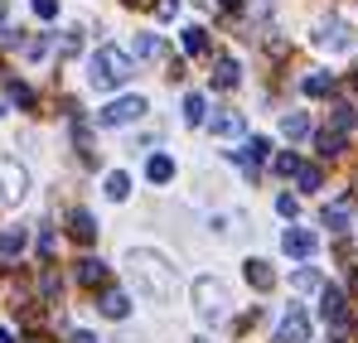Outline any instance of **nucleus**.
<instances>
[{
    "label": "nucleus",
    "instance_id": "33",
    "mask_svg": "<svg viewBox=\"0 0 358 343\" xmlns=\"http://www.w3.org/2000/svg\"><path fill=\"white\" fill-rule=\"evenodd\" d=\"M54 247H59V242H54V232L39 228V256H54Z\"/></svg>",
    "mask_w": 358,
    "mask_h": 343
},
{
    "label": "nucleus",
    "instance_id": "7",
    "mask_svg": "<svg viewBox=\"0 0 358 343\" xmlns=\"http://www.w3.org/2000/svg\"><path fill=\"white\" fill-rule=\"evenodd\" d=\"M276 343H310V314L291 309L281 324H276Z\"/></svg>",
    "mask_w": 358,
    "mask_h": 343
},
{
    "label": "nucleus",
    "instance_id": "11",
    "mask_svg": "<svg viewBox=\"0 0 358 343\" xmlns=\"http://www.w3.org/2000/svg\"><path fill=\"white\" fill-rule=\"evenodd\" d=\"M300 92H305V97H329V92H334V73H324V68L305 73V78H300Z\"/></svg>",
    "mask_w": 358,
    "mask_h": 343
},
{
    "label": "nucleus",
    "instance_id": "28",
    "mask_svg": "<svg viewBox=\"0 0 358 343\" xmlns=\"http://www.w3.org/2000/svg\"><path fill=\"white\" fill-rule=\"evenodd\" d=\"M300 189H320V184H324V170H320V165H300Z\"/></svg>",
    "mask_w": 358,
    "mask_h": 343
},
{
    "label": "nucleus",
    "instance_id": "39",
    "mask_svg": "<svg viewBox=\"0 0 358 343\" xmlns=\"http://www.w3.org/2000/svg\"><path fill=\"white\" fill-rule=\"evenodd\" d=\"M0 24H5V0H0Z\"/></svg>",
    "mask_w": 358,
    "mask_h": 343
},
{
    "label": "nucleus",
    "instance_id": "18",
    "mask_svg": "<svg viewBox=\"0 0 358 343\" xmlns=\"http://www.w3.org/2000/svg\"><path fill=\"white\" fill-rule=\"evenodd\" d=\"M145 179H150V184H170V179H175V160H170V155H150V160H145Z\"/></svg>",
    "mask_w": 358,
    "mask_h": 343
},
{
    "label": "nucleus",
    "instance_id": "40",
    "mask_svg": "<svg viewBox=\"0 0 358 343\" xmlns=\"http://www.w3.org/2000/svg\"><path fill=\"white\" fill-rule=\"evenodd\" d=\"M126 5H145V0H126Z\"/></svg>",
    "mask_w": 358,
    "mask_h": 343
},
{
    "label": "nucleus",
    "instance_id": "21",
    "mask_svg": "<svg viewBox=\"0 0 358 343\" xmlns=\"http://www.w3.org/2000/svg\"><path fill=\"white\" fill-rule=\"evenodd\" d=\"M238 78H242V68L233 63V58H218V63H213V87L228 92V87H238Z\"/></svg>",
    "mask_w": 358,
    "mask_h": 343
},
{
    "label": "nucleus",
    "instance_id": "17",
    "mask_svg": "<svg viewBox=\"0 0 358 343\" xmlns=\"http://www.w3.org/2000/svg\"><path fill=\"white\" fill-rule=\"evenodd\" d=\"M24 242H29V232H24V228H5V232H0V256L15 261V256L24 251Z\"/></svg>",
    "mask_w": 358,
    "mask_h": 343
},
{
    "label": "nucleus",
    "instance_id": "24",
    "mask_svg": "<svg viewBox=\"0 0 358 343\" xmlns=\"http://www.w3.org/2000/svg\"><path fill=\"white\" fill-rule=\"evenodd\" d=\"M184 121H189V126H203V121H208V107H203V97H199V92H189V97H184Z\"/></svg>",
    "mask_w": 358,
    "mask_h": 343
},
{
    "label": "nucleus",
    "instance_id": "31",
    "mask_svg": "<svg viewBox=\"0 0 358 343\" xmlns=\"http://www.w3.org/2000/svg\"><path fill=\"white\" fill-rule=\"evenodd\" d=\"M5 92H10V97H15L20 107H29V102H34V92H29L24 82H5Z\"/></svg>",
    "mask_w": 358,
    "mask_h": 343
},
{
    "label": "nucleus",
    "instance_id": "4",
    "mask_svg": "<svg viewBox=\"0 0 358 343\" xmlns=\"http://www.w3.org/2000/svg\"><path fill=\"white\" fill-rule=\"evenodd\" d=\"M194 300H199V314L203 319H223V305H228V290L218 286V281H194Z\"/></svg>",
    "mask_w": 358,
    "mask_h": 343
},
{
    "label": "nucleus",
    "instance_id": "37",
    "mask_svg": "<svg viewBox=\"0 0 358 343\" xmlns=\"http://www.w3.org/2000/svg\"><path fill=\"white\" fill-rule=\"evenodd\" d=\"M0 343H15V334H10V329H0Z\"/></svg>",
    "mask_w": 358,
    "mask_h": 343
},
{
    "label": "nucleus",
    "instance_id": "13",
    "mask_svg": "<svg viewBox=\"0 0 358 343\" xmlns=\"http://www.w3.org/2000/svg\"><path fill=\"white\" fill-rule=\"evenodd\" d=\"M242 276H247V286H252V290H271V286H276V271H271V266H266L262 256H252Z\"/></svg>",
    "mask_w": 358,
    "mask_h": 343
},
{
    "label": "nucleus",
    "instance_id": "3",
    "mask_svg": "<svg viewBox=\"0 0 358 343\" xmlns=\"http://www.w3.org/2000/svg\"><path fill=\"white\" fill-rule=\"evenodd\" d=\"M310 39H315L324 54H349V49H354V29H349L344 20H320Z\"/></svg>",
    "mask_w": 358,
    "mask_h": 343
},
{
    "label": "nucleus",
    "instance_id": "14",
    "mask_svg": "<svg viewBox=\"0 0 358 343\" xmlns=\"http://www.w3.org/2000/svg\"><path fill=\"white\" fill-rule=\"evenodd\" d=\"M68 232H73L78 242H92V237H97V218H92L87 208H73V213H68Z\"/></svg>",
    "mask_w": 358,
    "mask_h": 343
},
{
    "label": "nucleus",
    "instance_id": "22",
    "mask_svg": "<svg viewBox=\"0 0 358 343\" xmlns=\"http://www.w3.org/2000/svg\"><path fill=\"white\" fill-rule=\"evenodd\" d=\"M281 136H286V140H305V136H310V116L305 112H286L281 116Z\"/></svg>",
    "mask_w": 358,
    "mask_h": 343
},
{
    "label": "nucleus",
    "instance_id": "6",
    "mask_svg": "<svg viewBox=\"0 0 358 343\" xmlns=\"http://www.w3.org/2000/svg\"><path fill=\"white\" fill-rule=\"evenodd\" d=\"M281 247H286V256H296V261H310L315 251H320V237L310 228H291L286 237H281Z\"/></svg>",
    "mask_w": 358,
    "mask_h": 343
},
{
    "label": "nucleus",
    "instance_id": "10",
    "mask_svg": "<svg viewBox=\"0 0 358 343\" xmlns=\"http://www.w3.org/2000/svg\"><path fill=\"white\" fill-rule=\"evenodd\" d=\"M349 218H354V208H349V198H334L324 213H320V223L329 232H349Z\"/></svg>",
    "mask_w": 358,
    "mask_h": 343
},
{
    "label": "nucleus",
    "instance_id": "15",
    "mask_svg": "<svg viewBox=\"0 0 358 343\" xmlns=\"http://www.w3.org/2000/svg\"><path fill=\"white\" fill-rule=\"evenodd\" d=\"M97 309H102L107 319H126V314H131V300H126L121 290H102V295H97Z\"/></svg>",
    "mask_w": 358,
    "mask_h": 343
},
{
    "label": "nucleus",
    "instance_id": "19",
    "mask_svg": "<svg viewBox=\"0 0 358 343\" xmlns=\"http://www.w3.org/2000/svg\"><path fill=\"white\" fill-rule=\"evenodd\" d=\"M315 145H320V155H324V160H334V155H344V131H339V126H329V131H320V136H315Z\"/></svg>",
    "mask_w": 358,
    "mask_h": 343
},
{
    "label": "nucleus",
    "instance_id": "23",
    "mask_svg": "<svg viewBox=\"0 0 358 343\" xmlns=\"http://www.w3.org/2000/svg\"><path fill=\"white\" fill-rule=\"evenodd\" d=\"M184 54H208V29L203 24H189L184 29Z\"/></svg>",
    "mask_w": 358,
    "mask_h": 343
},
{
    "label": "nucleus",
    "instance_id": "27",
    "mask_svg": "<svg viewBox=\"0 0 358 343\" xmlns=\"http://www.w3.org/2000/svg\"><path fill=\"white\" fill-rule=\"evenodd\" d=\"M291 286H296L300 295H305V290H320V271H315V266H305V271H296V276H291Z\"/></svg>",
    "mask_w": 358,
    "mask_h": 343
},
{
    "label": "nucleus",
    "instance_id": "9",
    "mask_svg": "<svg viewBox=\"0 0 358 343\" xmlns=\"http://www.w3.org/2000/svg\"><path fill=\"white\" fill-rule=\"evenodd\" d=\"M266 155H271V145H266V140H262V136H252V140H247V145H242V150H233V160H238L242 170H257V165H262V160H266Z\"/></svg>",
    "mask_w": 358,
    "mask_h": 343
},
{
    "label": "nucleus",
    "instance_id": "1",
    "mask_svg": "<svg viewBox=\"0 0 358 343\" xmlns=\"http://www.w3.org/2000/svg\"><path fill=\"white\" fill-rule=\"evenodd\" d=\"M126 261H131L136 286L145 290L150 300H175V286H179V281H175V271H170L160 256H150V251H131Z\"/></svg>",
    "mask_w": 358,
    "mask_h": 343
},
{
    "label": "nucleus",
    "instance_id": "32",
    "mask_svg": "<svg viewBox=\"0 0 358 343\" xmlns=\"http://www.w3.org/2000/svg\"><path fill=\"white\" fill-rule=\"evenodd\" d=\"M34 15H39V20H54V15H59V0H34Z\"/></svg>",
    "mask_w": 358,
    "mask_h": 343
},
{
    "label": "nucleus",
    "instance_id": "5",
    "mask_svg": "<svg viewBox=\"0 0 358 343\" xmlns=\"http://www.w3.org/2000/svg\"><path fill=\"white\" fill-rule=\"evenodd\" d=\"M145 116V97H121L112 107H102L97 112V126H131V121H141Z\"/></svg>",
    "mask_w": 358,
    "mask_h": 343
},
{
    "label": "nucleus",
    "instance_id": "25",
    "mask_svg": "<svg viewBox=\"0 0 358 343\" xmlns=\"http://www.w3.org/2000/svg\"><path fill=\"white\" fill-rule=\"evenodd\" d=\"M107 198H112V203H126V198H131V179H126V174H107Z\"/></svg>",
    "mask_w": 358,
    "mask_h": 343
},
{
    "label": "nucleus",
    "instance_id": "16",
    "mask_svg": "<svg viewBox=\"0 0 358 343\" xmlns=\"http://www.w3.org/2000/svg\"><path fill=\"white\" fill-rule=\"evenodd\" d=\"M320 314H324V324H344V290H324V300H320Z\"/></svg>",
    "mask_w": 358,
    "mask_h": 343
},
{
    "label": "nucleus",
    "instance_id": "12",
    "mask_svg": "<svg viewBox=\"0 0 358 343\" xmlns=\"http://www.w3.org/2000/svg\"><path fill=\"white\" fill-rule=\"evenodd\" d=\"M78 281L92 286V290H107V266H102L97 256H83V261H78Z\"/></svg>",
    "mask_w": 358,
    "mask_h": 343
},
{
    "label": "nucleus",
    "instance_id": "8",
    "mask_svg": "<svg viewBox=\"0 0 358 343\" xmlns=\"http://www.w3.org/2000/svg\"><path fill=\"white\" fill-rule=\"evenodd\" d=\"M0 184H5V203H20L24 189H29V174L20 170L15 160H0Z\"/></svg>",
    "mask_w": 358,
    "mask_h": 343
},
{
    "label": "nucleus",
    "instance_id": "38",
    "mask_svg": "<svg viewBox=\"0 0 358 343\" xmlns=\"http://www.w3.org/2000/svg\"><path fill=\"white\" fill-rule=\"evenodd\" d=\"M223 5H228V10H238V5H242V0H223Z\"/></svg>",
    "mask_w": 358,
    "mask_h": 343
},
{
    "label": "nucleus",
    "instance_id": "20",
    "mask_svg": "<svg viewBox=\"0 0 358 343\" xmlns=\"http://www.w3.org/2000/svg\"><path fill=\"white\" fill-rule=\"evenodd\" d=\"M208 131H213V136H223V140H228V136H242V116H238V112L208 116Z\"/></svg>",
    "mask_w": 358,
    "mask_h": 343
},
{
    "label": "nucleus",
    "instance_id": "34",
    "mask_svg": "<svg viewBox=\"0 0 358 343\" xmlns=\"http://www.w3.org/2000/svg\"><path fill=\"white\" fill-rule=\"evenodd\" d=\"M296 208H300V203L291 198V194H281V198H276V213H286V218H296Z\"/></svg>",
    "mask_w": 358,
    "mask_h": 343
},
{
    "label": "nucleus",
    "instance_id": "2",
    "mask_svg": "<svg viewBox=\"0 0 358 343\" xmlns=\"http://www.w3.org/2000/svg\"><path fill=\"white\" fill-rule=\"evenodd\" d=\"M131 78V54H121L117 44H107V49H97L92 54V73H87V82L92 87H117V82H126Z\"/></svg>",
    "mask_w": 358,
    "mask_h": 343
},
{
    "label": "nucleus",
    "instance_id": "29",
    "mask_svg": "<svg viewBox=\"0 0 358 343\" xmlns=\"http://www.w3.org/2000/svg\"><path fill=\"white\" fill-rule=\"evenodd\" d=\"M271 170H276V174H300V155H296V150H281Z\"/></svg>",
    "mask_w": 358,
    "mask_h": 343
},
{
    "label": "nucleus",
    "instance_id": "26",
    "mask_svg": "<svg viewBox=\"0 0 358 343\" xmlns=\"http://www.w3.org/2000/svg\"><path fill=\"white\" fill-rule=\"evenodd\" d=\"M165 54V39H160V34H141V39H136V58H160Z\"/></svg>",
    "mask_w": 358,
    "mask_h": 343
},
{
    "label": "nucleus",
    "instance_id": "35",
    "mask_svg": "<svg viewBox=\"0 0 358 343\" xmlns=\"http://www.w3.org/2000/svg\"><path fill=\"white\" fill-rule=\"evenodd\" d=\"M155 15H160V20H175V15H179V0H160V10H155Z\"/></svg>",
    "mask_w": 358,
    "mask_h": 343
},
{
    "label": "nucleus",
    "instance_id": "30",
    "mask_svg": "<svg viewBox=\"0 0 358 343\" xmlns=\"http://www.w3.org/2000/svg\"><path fill=\"white\" fill-rule=\"evenodd\" d=\"M20 49H24L29 58H44V54H49V34H39V39H24Z\"/></svg>",
    "mask_w": 358,
    "mask_h": 343
},
{
    "label": "nucleus",
    "instance_id": "36",
    "mask_svg": "<svg viewBox=\"0 0 358 343\" xmlns=\"http://www.w3.org/2000/svg\"><path fill=\"white\" fill-rule=\"evenodd\" d=\"M73 343H97V339H92V334H83V329H78V334H73Z\"/></svg>",
    "mask_w": 358,
    "mask_h": 343
}]
</instances>
